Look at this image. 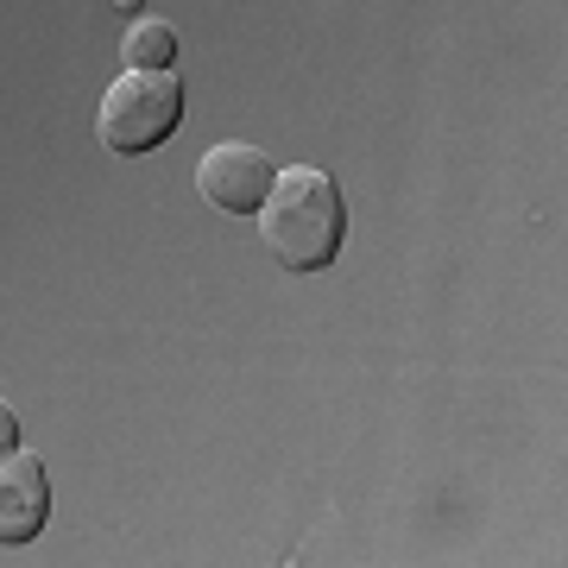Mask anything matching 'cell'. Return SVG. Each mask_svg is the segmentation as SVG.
<instances>
[{"label":"cell","mask_w":568,"mask_h":568,"mask_svg":"<svg viewBox=\"0 0 568 568\" xmlns=\"http://www.w3.org/2000/svg\"><path fill=\"white\" fill-rule=\"evenodd\" d=\"M342 234H347V203H342V190H335V178L316 171V164L278 171V183H272V196L260 209L265 253L284 272H323L342 253Z\"/></svg>","instance_id":"obj_1"},{"label":"cell","mask_w":568,"mask_h":568,"mask_svg":"<svg viewBox=\"0 0 568 568\" xmlns=\"http://www.w3.org/2000/svg\"><path fill=\"white\" fill-rule=\"evenodd\" d=\"M178 121H183V82L171 77V70H126V77L102 95L95 133H102L108 152L140 159V152L171 140Z\"/></svg>","instance_id":"obj_2"},{"label":"cell","mask_w":568,"mask_h":568,"mask_svg":"<svg viewBox=\"0 0 568 568\" xmlns=\"http://www.w3.org/2000/svg\"><path fill=\"white\" fill-rule=\"evenodd\" d=\"M272 183H278V171L265 164L260 145H246V140L209 145L203 164H196V190H203V203H215L222 215H260L265 196H272Z\"/></svg>","instance_id":"obj_3"},{"label":"cell","mask_w":568,"mask_h":568,"mask_svg":"<svg viewBox=\"0 0 568 568\" xmlns=\"http://www.w3.org/2000/svg\"><path fill=\"white\" fill-rule=\"evenodd\" d=\"M44 518H51V487H44L39 455L7 448V462H0V544H32Z\"/></svg>","instance_id":"obj_4"},{"label":"cell","mask_w":568,"mask_h":568,"mask_svg":"<svg viewBox=\"0 0 568 568\" xmlns=\"http://www.w3.org/2000/svg\"><path fill=\"white\" fill-rule=\"evenodd\" d=\"M121 58H126V70H171V63H178V32L164 20H140L126 32Z\"/></svg>","instance_id":"obj_5"}]
</instances>
